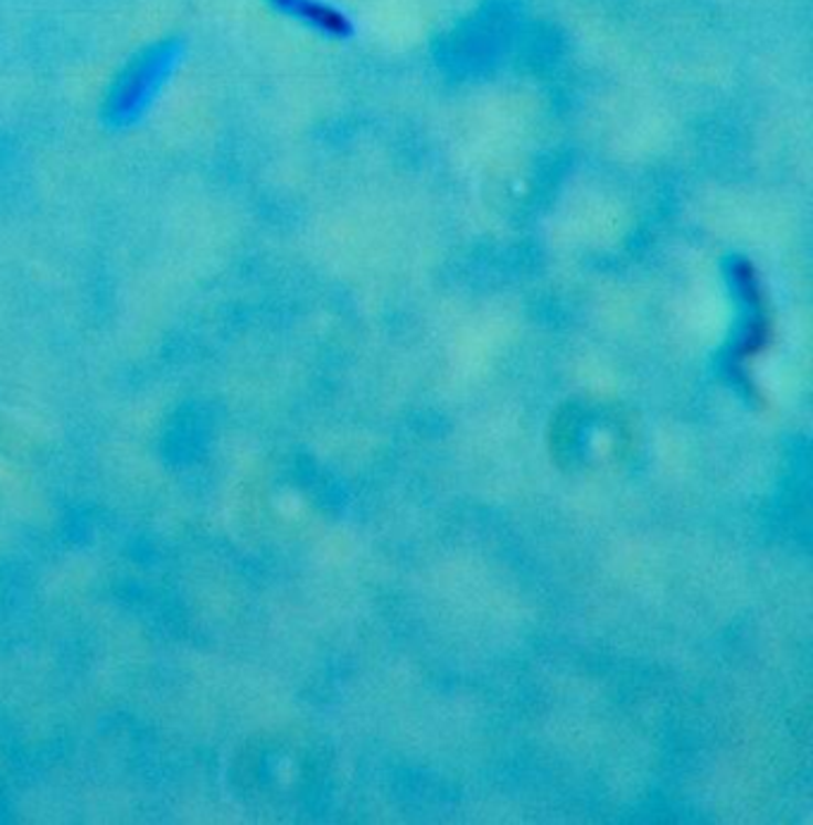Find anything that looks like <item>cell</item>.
<instances>
[{"mask_svg": "<svg viewBox=\"0 0 813 825\" xmlns=\"http://www.w3.org/2000/svg\"><path fill=\"white\" fill-rule=\"evenodd\" d=\"M174 63L176 49L172 43H160V46L143 51L120 77V84H117V100L125 103L129 108L141 106V103L160 86V82L170 75Z\"/></svg>", "mask_w": 813, "mask_h": 825, "instance_id": "obj_1", "label": "cell"}]
</instances>
